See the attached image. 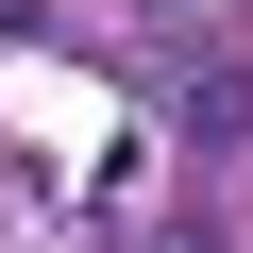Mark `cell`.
<instances>
[{
    "label": "cell",
    "instance_id": "6da1fadb",
    "mask_svg": "<svg viewBox=\"0 0 253 253\" xmlns=\"http://www.w3.org/2000/svg\"><path fill=\"white\" fill-rule=\"evenodd\" d=\"M135 17H203V0H135Z\"/></svg>",
    "mask_w": 253,
    "mask_h": 253
},
{
    "label": "cell",
    "instance_id": "7a4b0ae2",
    "mask_svg": "<svg viewBox=\"0 0 253 253\" xmlns=\"http://www.w3.org/2000/svg\"><path fill=\"white\" fill-rule=\"evenodd\" d=\"M0 17H17V0H0Z\"/></svg>",
    "mask_w": 253,
    "mask_h": 253
}]
</instances>
